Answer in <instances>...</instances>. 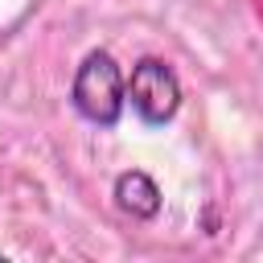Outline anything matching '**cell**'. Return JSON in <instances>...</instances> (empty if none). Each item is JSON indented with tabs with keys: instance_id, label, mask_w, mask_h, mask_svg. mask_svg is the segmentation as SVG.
<instances>
[{
	"instance_id": "1",
	"label": "cell",
	"mask_w": 263,
	"mask_h": 263,
	"mask_svg": "<svg viewBox=\"0 0 263 263\" xmlns=\"http://www.w3.org/2000/svg\"><path fill=\"white\" fill-rule=\"evenodd\" d=\"M70 103L95 127L119 123L123 103H127V78L119 74L115 58L107 49H95V53L82 58V66L74 70V82H70Z\"/></svg>"
},
{
	"instance_id": "2",
	"label": "cell",
	"mask_w": 263,
	"mask_h": 263,
	"mask_svg": "<svg viewBox=\"0 0 263 263\" xmlns=\"http://www.w3.org/2000/svg\"><path fill=\"white\" fill-rule=\"evenodd\" d=\"M127 103L148 127H164L181 111V78L160 58H140L127 78Z\"/></svg>"
},
{
	"instance_id": "3",
	"label": "cell",
	"mask_w": 263,
	"mask_h": 263,
	"mask_svg": "<svg viewBox=\"0 0 263 263\" xmlns=\"http://www.w3.org/2000/svg\"><path fill=\"white\" fill-rule=\"evenodd\" d=\"M160 189H156V181L148 177V173H140V168H132V173H119L115 177V205L123 210V214H132V218H156L160 214Z\"/></svg>"
}]
</instances>
